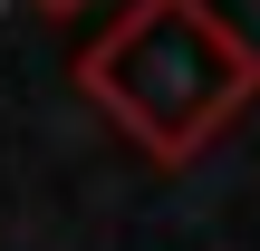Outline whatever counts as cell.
<instances>
[{
	"label": "cell",
	"mask_w": 260,
	"mask_h": 251,
	"mask_svg": "<svg viewBox=\"0 0 260 251\" xmlns=\"http://www.w3.org/2000/svg\"><path fill=\"white\" fill-rule=\"evenodd\" d=\"M77 97L154 164H193L260 97V48L212 0H125L106 39L77 48Z\"/></svg>",
	"instance_id": "obj_1"
},
{
	"label": "cell",
	"mask_w": 260,
	"mask_h": 251,
	"mask_svg": "<svg viewBox=\"0 0 260 251\" xmlns=\"http://www.w3.org/2000/svg\"><path fill=\"white\" fill-rule=\"evenodd\" d=\"M39 10H87V0H39Z\"/></svg>",
	"instance_id": "obj_2"
}]
</instances>
